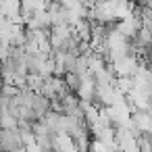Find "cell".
Returning a JSON list of instances; mask_svg holds the SVG:
<instances>
[{"label":"cell","instance_id":"cell-1","mask_svg":"<svg viewBox=\"0 0 152 152\" xmlns=\"http://www.w3.org/2000/svg\"><path fill=\"white\" fill-rule=\"evenodd\" d=\"M110 65H113V71H115L117 79L119 77H135V73L140 69V63H137L135 54H127V56H123V58H119Z\"/></svg>","mask_w":152,"mask_h":152},{"label":"cell","instance_id":"cell-2","mask_svg":"<svg viewBox=\"0 0 152 152\" xmlns=\"http://www.w3.org/2000/svg\"><path fill=\"white\" fill-rule=\"evenodd\" d=\"M0 144H2V150H4V152H17V150L25 148L19 129H15V131L2 129V133H0Z\"/></svg>","mask_w":152,"mask_h":152},{"label":"cell","instance_id":"cell-3","mask_svg":"<svg viewBox=\"0 0 152 152\" xmlns=\"http://www.w3.org/2000/svg\"><path fill=\"white\" fill-rule=\"evenodd\" d=\"M54 152H79V148L69 133H58L54 135Z\"/></svg>","mask_w":152,"mask_h":152},{"label":"cell","instance_id":"cell-4","mask_svg":"<svg viewBox=\"0 0 152 152\" xmlns=\"http://www.w3.org/2000/svg\"><path fill=\"white\" fill-rule=\"evenodd\" d=\"M65 83H67V88H69V92H79V88H81V77L79 75H75V73H67V77H65Z\"/></svg>","mask_w":152,"mask_h":152}]
</instances>
